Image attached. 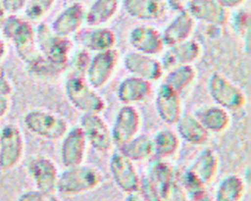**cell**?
Here are the masks:
<instances>
[{
	"label": "cell",
	"mask_w": 251,
	"mask_h": 201,
	"mask_svg": "<svg viewBox=\"0 0 251 201\" xmlns=\"http://www.w3.org/2000/svg\"><path fill=\"white\" fill-rule=\"evenodd\" d=\"M126 13L140 21H158L164 18L167 6L163 0H122Z\"/></svg>",
	"instance_id": "22"
},
{
	"label": "cell",
	"mask_w": 251,
	"mask_h": 201,
	"mask_svg": "<svg viewBox=\"0 0 251 201\" xmlns=\"http://www.w3.org/2000/svg\"><path fill=\"white\" fill-rule=\"evenodd\" d=\"M232 27H233L234 33H236L237 36L243 39L249 36V30H250L249 12L244 9L238 10L232 18Z\"/></svg>",
	"instance_id": "36"
},
{
	"label": "cell",
	"mask_w": 251,
	"mask_h": 201,
	"mask_svg": "<svg viewBox=\"0 0 251 201\" xmlns=\"http://www.w3.org/2000/svg\"><path fill=\"white\" fill-rule=\"evenodd\" d=\"M176 132L180 140L191 145H203L209 139L210 133L204 128L194 114L183 113L176 123Z\"/></svg>",
	"instance_id": "25"
},
{
	"label": "cell",
	"mask_w": 251,
	"mask_h": 201,
	"mask_svg": "<svg viewBox=\"0 0 251 201\" xmlns=\"http://www.w3.org/2000/svg\"><path fill=\"white\" fill-rule=\"evenodd\" d=\"M118 150L133 163L143 162L153 157L152 140L147 134L138 133Z\"/></svg>",
	"instance_id": "32"
},
{
	"label": "cell",
	"mask_w": 251,
	"mask_h": 201,
	"mask_svg": "<svg viewBox=\"0 0 251 201\" xmlns=\"http://www.w3.org/2000/svg\"><path fill=\"white\" fill-rule=\"evenodd\" d=\"M123 65L130 75L145 79L149 82L159 80L164 75L161 61L155 56L128 51L123 57Z\"/></svg>",
	"instance_id": "14"
},
{
	"label": "cell",
	"mask_w": 251,
	"mask_h": 201,
	"mask_svg": "<svg viewBox=\"0 0 251 201\" xmlns=\"http://www.w3.org/2000/svg\"><path fill=\"white\" fill-rule=\"evenodd\" d=\"M194 115L209 133L224 132L230 124L229 113L216 104L203 106Z\"/></svg>",
	"instance_id": "26"
},
{
	"label": "cell",
	"mask_w": 251,
	"mask_h": 201,
	"mask_svg": "<svg viewBox=\"0 0 251 201\" xmlns=\"http://www.w3.org/2000/svg\"><path fill=\"white\" fill-rule=\"evenodd\" d=\"M13 91L14 86L10 78L6 75L0 73V95L11 96Z\"/></svg>",
	"instance_id": "41"
},
{
	"label": "cell",
	"mask_w": 251,
	"mask_h": 201,
	"mask_svg": "<svg viewBox=\"0 0 251 201\" xmlns=\"http://www.w3.org/2000/svg\"><path fill=\"white\" fill-rule=\"evenodd\" d=\"M155 109L163 123L175 126L183 114L180 94L162 82L156 92Z\"/></svg>",
	"instance_id": "18"
},
{
	"label": "cell",
	"mask_w": 251,
	"mask_h": 201,
	"mask_svg": "<svg viewBox=\"0 0 251 201\" xmlns=\"http://www.w3.org/2000/svg\"><path fill=\"white\" fill-rule=\"evenodd\" d=\"M207 88L215 104L228 113L237 112L246 105L247 99L243 90L220 72H215L210 75Z\"/></svg>",
	"instance_id": "6"
},
{
	"label": "cell",
	"mask_w": 251,
	"mask_h": 201,
	"mask_svg": "<svg viewBox=\"0 0 251 201\" xmlns=\"http://www.w3.org/2000/svg\"><path fill=\"white\" fill-rule=\"evenodd\" d=\"M141 117L132 105H123L117 111L111 128L113 145L118 149L139 133Z\"/></svg>",
	"instance_id": "10"
},
{
	"label": "cell",
	"mask_w": 251,
	"mask_h": 201,
	"mask_svg": "<svg viewBox=\"0 0 251 201\" xmlns=\"http://www.w3.org/2000/svg\"><path fill=\"white\" fill-rule=\"evenodd\" d=\"M6 17H7L6 13H5L4 10L2 9V7L0 6V32H1V29H2V26H3V24H4V22H5Z\"/></svg>",
	"instance_id": "47"
},
{
	"label": "cell",
	"mask_w": 251,
	"mask_h": 201,
	"mask_svg": "<svg viewBox=\"0 0 251 201\" xmlns=\"http://www.w3.org/2000/svg\"><path fill=\"white\" fill-rule=\"evenodd\" d=\"M85 9L80 2H73L66 6L49 25L51 30L65 38H71L78 33L84 24Z\"/></svg>",
	"instance_id": "15"
},
{
	"label": "cell",
	"mask_w": 251,
	"mask_h": 201,
	"mask_svg": "<svg viewBox=\"0 0 251 201\" xmlns=\"http://www.w3.org/2000/svg\"><path fill=\"white\" fill-rule=\"evenodd\" d=\"M35 37L38 54L47 62L66 72L73 48L71 38L55 34L45 23H40L35 27Z\"/></svg>",
	"instance_id": "3"
},
{
	"label": "cell",
	"mask_w": 251,
	"mask_h": 201,
	"mask_svg": "<svg viewBox=\"0 0 251 201\" xmlns=\"http://www.w3.org/2000/svg\"><path fill=\"white\" fill-rule=\"evenodd\" d=\"M194 201H214V200H213V198L207 193V194L201 196L200 198H198V199H196V200H194Z\"/></svg>",
	"instance_id": "48"
},
{
	"label": "cell",
	"mask_w": 251,
	"mask_h": 201,
	"mask_svg": "<svg viewBox=\"0 0 251 201\" xmlns=\"http://www.w3.org/2000/svg\"><path fill=\"white\" fill-rule=\"evenodd\" d=\"M195 29V21L187 13V11L181 10L174 17L172 21L161 31L164 45L171 47L182 41L190 38Z\"/></svg>",
	"instance_id": "21"
},
{
	"label": "cell",
	"mask_w": 251,
	"mask_h": 201,
	"mask_svg": "<svg viewBox=\"0 0 251 201\" xmlns=\"http://www.w3.org/2000/svg\"><path fill=\"white\" fill-rule=\"evenodd\" d=\"M106 201H114V200H106Z\"/></svg>",
	"instance_id": "49"
},
{
	"label": "cell",
	"mask_w": 251,
	"mask_h": 201,
	"mask_svg": "<svg viewBox=\"0 0 251 201\" xmlns=\"http://www.w3.org/2000/svg\"><path fill=\"white\" fill-rule=\"evenodd\" d=\"M146 176L159 189L162 196L166 189L176 180L174 167L167 160L157 158L149 163Z\"/></svg>",
	"instance_id": "30"
},
{
	"label": "cell",
	"mask_w": 251,
	"mask_h": 201,
	"mask_svg": "<svg viewBox=\"0 0 251 201\" xmlns=\"http://www.w3.org/2000/svg\"><path fill=\"white\" fill-rule=\"evenodd\" d=\"M16 201H61V199L55 192H46L32 188L23 191Z\"/></svg>",
	"instance_id": "37"
},
{
	"label": "cell",
	"mask_w": 251,
	"mask_h": 201,
	"mask_svg": "<svg viewBox=\"0 0 251 201\" xmlns=\"http://www.w3.org/2000/svg\"><path fill=\"white\" fill-rule=\"evenodd\" d=\"M64 92L69 103L81 114H101L106 108L104 98L83 77H66Z\"/></svg>",
	"instance_id": "5"
},
{
	"label": "cell",
	"mask_w": 251,
	"mask_h": 201,
	"mask_svg": "<svg viewBox=\"0 0 251 201\" xmlns=\"http://www.w3.org/2000/svg\"><path fill=\"white\" fill-rule=\"evenodd\" d=\"M153 147V157L167 160L175 156L180 147V139L172 128L165 127L159 129L151 137Z\"/></svg>",
	"instance_id": "28"
},
{
	"label": "cell",
	"mask_w": 251,
	"mask_h": 201,
	"mask_svg": "<svg viewBox=\"0 0 251 201\" xmlns=\"http://www.w3.org/2000/svg\"><path fill=\"white\" fill-rule=\"evenodd\" d=\"M201 44L194 39H187L171 47L162 56L161 64L165 72L178 65H193L202 55Z\"/></svg>",
	"instance_id": "19"
},
{
	"label": "cell",
	"mask_w": 251,
	"mask_h": 201,
	"mask_svg": "<svg viewBox=\"0 0 251 201\" xmlns=\"http://www.w3.org/2000/svg\"><path fill=\"white\" fill-rule=\"evenodd\" d=\"M56 0H28L25 9V18L29 22H40L51 11Z\"/></svg>",
	"instance_id": "34"
},
{
	"label": "cell",
	"mask_w": 251,
	"mask_h": 201,
	"mask_svg": "<svg viewBox=\"0 0 251 201\" xmlns=\"http://www.w3.org/2000/svg\"><path fill=\"white\" fill-rule=\"evenodd\" d=\"M12 101L10 96L0 95V120L4 119L10 112Z\"/></svg>",
	"instance_id": "42"
},
{
	"label": "cell",
	"mask_w": 251,
	"mask_h": 201,
	"mask_svg": "<svg viewBox=\"0 0 251 201\" xmlns=\"http://www.w3.org/2000/svg\"><path fill=\"white\" fill-rule=\"evenodd\" d=\"M152 94V83L133 76L124 77L117 87V98L123 105H132L145 102Z\"/></svg>",
	"instance_id": "20"
},
{
	"label": "cell",
	"mask_w": 251,
	"mask_h": 201,
	"mask_svg": "<svg viewBox=\"0 0 251 201\" xmlns=\"http://www.w3.org/2000/svg\"><path fill=\"white\" fill-rule=\"evenodd\" d=\"M163 201H190L187 194L178 183L175 180L164 192Z\"/></svg>",
	"instance_id": "39"
},
{
	"label": "cell",
	"mask_w": 251,
	"mask_h": 201,
	"mask_svg": "<svg viewBox=\"0 0 251 201\" xmlns=\"http://www.w3.org/2000/svg\"><path fill=\"white\" fill-rule=\"evenodd\" d=\"M120 0H93L85 10L84 24L89 27L105 26L117 14Z\"/></svg>",
	"instance_id": "27"
},
{
	"label": "cell",
	"mask_w": 251,
	"mask_h": 201,
	"mask_svg": "<svg viewBox=\"0 0 251 201\" xmlns=\"http://www.w3.org/2000/svg\"><path fill=\"white\" fill-rule=\"evenodd\" d=\"M120 61V52L116 49H110L94 53L85 73V80L94 89L104 87L114 76Z\"/></svg>",
	"instance_id": "8"
},
{
	"label": "cell",
	"mask_w": 251,
	"mask_h": 201,
	"mask_svg": "<svg viewBox=\"0 0 251 201\" xmlns=\"http://www.w3.org/2000/svg\"><path fill=\"white\" fill-rule=\"evenodd\" d=\"M81 48L88 52H102L116 48V33L107 26L90 27L79 35Z\"/></svg>",
	"instance_id": "23"
},
{
	"label": "cell",
	"mask_w": 251,
	"mask_h": 201,
	"mask_svg": "<svg viewBox=\"0 0 251 201\" xmlns=\"http://www.w3.org/2000/svg\"><path fill=\"white\" fill-rule=\"evenodd\" d=\"M137 192L144 201H163V196L159 189L148 179L146 176L140 178Z\"/></svg>",
	"instance_id": "38"
},
{
	"label": "cell",
	"mask_w": 251,
	"mask_h": 201,
	"mask_svg": "<svg viewBox=\"0 0 251 201\" xmlns=\"http://www.w3.org/2000/svg\"><path fill=\"white\" fill-rule=\"evenodd\" d=\"M28 0H0V6L6 15H19L24 11Z\"/></svg>",
	"instance_id": "40"
},
{
	"label": "cell",
	"mask_w": 251,
	"mask_h": 201,
	"mask_svg": "<svg viewBox=\"0 0 251 201\" xmlns=\"http://www.w3.org/2000/svg\"><path fill=\"white\" fill-rule=\"evenodd\" d=\"M87 141L79 126L68 128L61 138L59 157L64 168L83 164L87 150Z\"/></svg>",
	"instance_id": "13"
},
{
	"label": "cell",
	"mask_w": 251,
	"mask_h": 201,
	"mask_svg": "<svg viewBox=\"0 0 251 201\" xmlns=\"http://www.w3.org/2000/svg\"><path fill=\"white\" fill-rule=\"evenodd\" d=\"M124 201H144L138 192H132L126 194Z\"/></svg>",
	"instance_id": "46"
},
{
	"label": "cell",
	"mask_w": 251,
	"mask_h": 201,
	"mask_svg": "<svg viewBox=\"0 0 251 201\" xmlns=\"http://www.w3.org/2000/svg\"><path fill=\"white\" fill-rule=\"evenodd\" d=\"M188 1L189 0H166V3L171 9L178 12L185 9Z\"/></svg>",
	"instance_id": "43"
},
{
	"label": "cell",
	"mask_w": 251,
	"mask_h": 201,
	"mask_svg": "<svg viewBox=\"0 0 251 201\" xmlns=\"http://www.w3.org/2000/svg\"><path fill=\"white\" fill-rule=\"evenodd\" d=\"M0 33L7 42L12 44L19 59L26 66L38 56L35 27L25 18L7 15Z\"/></svg>",
	"instance_id": "1"
},
{
	"label": "cell",
	"mask_w": 251,
	"mask_h": 201,
	"mask_svg": "<svg viewBox=\"0 0 251 201\" xmlns=\"http://www.w3.org/2000/svg\"><path fill=\"white\" fill-rule=\"evenodd\" d=\"M103 182V174L94 166L78 165L65 168L59 173L56 193L64 196H77L91 192Z\"/></svg>",
	"instance_id": "2"
},
{
	"label": "cell",
	"mask_w": 251,
	"mask_h": 201,
	"mask_svg": "<svg viewBox=\"0 0 251 201\" xmlns=\"http://www.w3.org/2000/svg\"><path fill=\"white\" fill-rule=\"evenodd\" d=\"M90 60V54L84 49H79L71 54L66 68V77H83Z\"/></svg>",
	"instance_id": "33"
},
{
	"label": "cell",
	"mask_w": 251,
	"mask_h": 201,
	"mask_svg": "<svg viewBox=\"0 0 251 201\" xmlns=\"http://www.w3.org/2000/svg\"><path fill=\"white\" fill-rule=\"evenodd\" d=\"M109 171L116 186L124 193L137 192L140 184V176L134 163L126 158L119 150L111 154Z\"/></svg>",
	"instance_id": "12"
},
{
	"label": "cell",
	"mask_w": 251,
	"mask_h": 201,
	"mask_svg": "<svg viewBox=\"0 0 251 201\" xmlns=\"http://www.w3.org/2000/svg\"><path fill=\"white\" fill-rule=\"evenodd\" d=\"M220 166L219 155L211 147H205L196 156L189 170L206 186L216 177Z\"/></svg>",
	"instance_id": "24"
},
{
	"label": "cell",
	"mask_w": 251,
	"mask_h": 201,
	"mask_svg": "<svg viewBox=\"0 0 251 201\" xmlns=\"http://www.w3.org/2000/svg\"><path fill=\"white\" fill-rule=\"evenodd\" d=\"M245 180L235 174L226 175L218 183L213 200L214 201H241L245 193Z\"/></svg>",
	"instance_id": "29"
},
{
	"label": "cell",
	"mask_w": 251,
	"mask_h": 201,
	"mask_svg": "<svg viewBox=\"0 0 251 201\" xmlns=\"http://www.w3.org/2000/svg\"><path fill=\"white\" fill-rule=\"evenodd\" d=\"M89 144L99 153H108L113 147L111 128L99 113L81 114L78 125Z\"/></svg>",
	"instance_id": "9"
},
{
	"label": "cell",
	"mask_w": 251,
	"mask_h": 201,
	"mask_svg": "<svg viewBox=\"0 0 251 201\" xmlns=\"http://www.w3.org/2000/svg\"><path fill=\"white\" fill-rule=\"evenodd\" d=\"M178 183L181 185L190 201H194L207 194L206 185L203 184L189 170H186L182 174Z\"/></svg>",
	"instance_id": "35"
},
{
	"label": "cell",
	"mask_w": 251,
	"mask_h": 201,
	"mask_svg": "<svg viewBox=\"0 0 251 201\" xmlns=\"http://www.w3.org/2000/svg\"><path fill=\"white\" fill-rule=\"evenodd\" d=\"M127 41L133 51L151 56L161 53L165 47L161 31L146 25L132 27L128 32Z\"/></svg>",
	"instance_id": "17"
},
{
	"label": "cell",
	"mask_w": 251,
	"mask_h": 201,
	"mask_svg": "<svg viewBox=\"0 0 251 201\" xmlns=\"http://www.w3.org/2000/svg\"><path fill=\"white\" fill-rule=\"evenodd\" d=\"M23 124L27 131L45 140H58L69 128L67 121L60 115L34 108L26 111L23 117Z\"/></svg>",
	"instance_id": "4"
},
{
	"label": "cell",
	"mask_w": 251,
	"mask_h": 201,
	"mask_svg": "<svg viewBox=\"0 0 251 201\" xmlns=\"http://www.w3.org/2000/svg\"><path fill=\"white\" fill-rule=\"evenodd\" d=\"M185 10L194 21L212 26H224L229 20L228 10L217 0H189Z\"/></svg>",
	"instance_id": "16"
},
{
	"label": "cell",
	"mask_w": 251,
	"mask_h": 201,
	"mask_svg": "<svg viewBox=\"0 0 251 201\" xmlns=\"http://www.w3.org/2000/svg\"><path fill=\"white\" fill-rule=\"evenodd\" d=\"M196 75L193 65H178L166 72L162 82L180 94L194 82Z\"/></svg>",
	"instance_id": "31"
},
{
	"label": "cell",
	"mask_w": 251,
	"mask_h": 201,
	"mask_svg": "<svg viewBox=\"0 0 251 201\" xmlns=\"http://www.w3.org/2000/svg\"><path fill=\"white\" fill-rule=\"evenodd\" d=\"M226 10L237 8L242 5L246 0H217Z\"/></svg>",
	"instance_id": "44"
},
{
	"label": "cell",
	"mask_w": 251,
	"mask_h": 201,
	"mask_svg": "<svg viewBox=\"0 0 251 201\" xmlns=\"http://www.w3.org/2000/svg\"><path fill=\"white\" fill-rule=\"evenodd\" d=\"M25 142L22 128L15 123H6L0 127V171L17 168L25 156Z\"/></svg>",
	"instance_id": "7"
},
{
	"label": "cell",
	"mask_w": 251,
	"mask_h": 201,
	"mask_svg": "<svg viewBox=\"0 0 251 201\" xmlns=\"http://www.w3.org/2000/svg\"><path fill=\"white\" fill-rule=\"evenodd\" d=\"M8 54L7 41L0 35V62L6 58Z\"/></svg>",
	"instance_id": "45"
},
{
	"label": "cell",
	"mask_w": 251,
	"mask_h": 201,
	"mask_svg": "<svg viewBox=\"0 0 251 201\" xmlns=\"http://www.w3.org/2000/svg\"><path fill=\"white\" fill-rule=\"evenodd\" d=\"M25 167L34 188L56 193L59 171L51 158L45 155H33L29 157Z\"/></svg>",
	"instance_id": "11"
}]
</instances>
